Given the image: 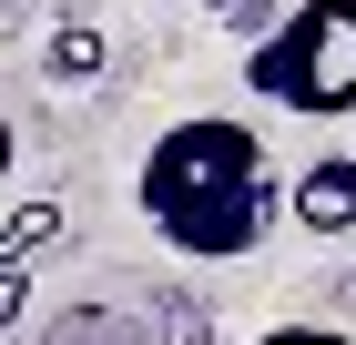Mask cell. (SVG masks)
<instances>
[{
    "mask_svg": "<svg viewBox=\"0 0 356 345\" xmlns=\"http://www.w3.org/2000/svg\"><path fill=\"white\" fill-rule=\"evenodd\" d=\"M133 203H143V224H153L173 254L234 264V254H254V244L275 234L285 183H275L254 122L193 112V122H173V133H153V153H143V173H133Z\"/></svg>",
    "mask_w": 356,
    "mask_h": 345,
    "instance_id": "cell-1",
    "label": "cell"
},
{
    "mask_svg": "<svg viewBox=\"0 0 356 345\" xmlns=\"http://www.w3.org/2000/svg\"><path fill=\"white\" fill-rule=\"evenodd\" d=\"M245 92L305 122L356 112V0H296L275 10V31L245 51Z\"/></svg>",
    "mask_w": 356,
    "mask_h": 345,
    "instance_id": "cell-2",
    "label": "cell"
},
{
    "mask_svg": "<svg viewBox=\"0 0 356 345\" xmlns=\"http://www.w3.org/2000/svg\"><path fill=\"white\" fill-rule=\"evenodd\" d=\"M285 213H296L305 234H356V153H316L296 173V183H285Z\"/></svg>",
    "mask_w": 356,
    "mask_h": 345,
    "instance_id": "cell-3",
    "label": "cell"
},
{
    "mask_svg": "<svg viewBox=\"0 0 356 345\" xmlns=\"http://www.w3.org/2000/svg\"><path fill=\"white\" fill-rule=\"evenodd\" d=\"M51 244H61V203H21L0 224V274H21L31 254H51Z\"/></svg>",
    "mask_w": 356,
    "mask_h": 345,
    "instance_id": "cell-4",
    "label": "cell"
},
{
    "mask_svg": "<svg viewBox=\"0 0 356 345\" xmlns=\"http://www.w3.org/2000/svg\"><path fill=\"white\" fill-rule=\"evenodd\" d=\"M92 71H102V31H82V21L51 31V81H92Z\"/></svg>",
    "mask_w": 356,
    "mask_h": 345,
    "instance_id": "cell-5",
    "label": "cell"
},
{
    "mask_svg": "<svg viewBox=\"0 0 356 345\" xmlns=\"http://www.w3.org/2000/svg\"><path fill=\"white\" fill-rule=\"evenodd\" d=\"M254 345H356V335H346V325H265Z\"/></svg>",
    "mask_w": 356,
    "mask_h": 345,
    "instance_id": "cell-6",
    "label": "cell"
},
{
    "mask_svg": "<svg viewBox=\"0 0 356 345\" xmlns=\"http://www.w3.org/2000/svg\"><path fill=\"white\" fill-rule=\"evenodd\" d=\"M21 315H31V274H0V335H10Z\"/></svg>",
    "mask_w": 356,
    "mask_h": 345,
    "instance_id": "cell-7",
    "label": "cell"
},
{
    "mask_svg": "<svg viewBox=\"0 0 356 345\" xmlns=\"http://www.w3.org/2000/svg\"><path fill=\"white\" fill-rule=\"evenodd\" d=\"M224 21L245 31V41H265V31H275V10H265V0H224Z\"/></svg>",
    "mask_w": 356,
    "mask_h": 345,
    "instance_id": "cell-8",
    "label": "cell"
},
{
    "mask_svg": "<svg viewBox=\"0 0 356 345\" xmlns=\"http://www.w3.org/2000/svg\"><path fill=\"white\" fill-rule=\"evenodd\" d=\"M0 173H10V122H0Z\"/></svg>",
    "mask_w": 356,
    "mask_h": 345,
    "instance_id": "cell-9",
    "label": "cell"
},
{
    "mask_svg": "<svg viewBox=\"0 0 356 345\" xmlns=\"http://www.w3.org/2000/svg\"><path fill=\"white\" fill-rule=\"evenodd\" d=\"M204 10H224V0H204Z\"/></svg>",
    "mask_w": 356,
    "mask_h": 345,
    "instance_id": "cell-10",
    "label": "cell"
}]
</instances>
